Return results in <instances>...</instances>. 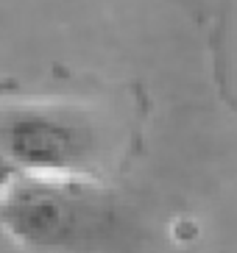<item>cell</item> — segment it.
Instances as JSON below:
<instances>
[{"label": "cell", "mask_w": 237, "mask_h": 253, "mask_svg": "<svg viewBox=\"0 0 237 253\" xmlns=\"http://www.w3.org/2000/svg\"><path fill=\"white\" fill-rule=\"evenodd\" d=\"M0 156L20 175L73 178L89 164L92 134L67 112L22 106L0 114Z\"/></svg>", "instance_id": "7a4b0ae2"}, {"label": "cell", "mask_w": 237, "mask_h": 253, "mask_svg": "<svg viewBox=\"0 0 237 253\" xmlns=\"http://www.w3.org/2000/svg\"><path fill=\"white\" fill-rule=\"evenodd\" d=\"M109 223V201L78 175H17L0 189V228L31 251H81L104 239Z\"/></svg>", "instance_id": "6da1fadb"}]
</instances>
